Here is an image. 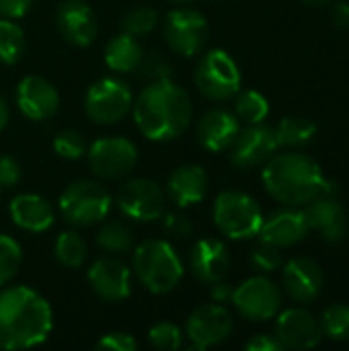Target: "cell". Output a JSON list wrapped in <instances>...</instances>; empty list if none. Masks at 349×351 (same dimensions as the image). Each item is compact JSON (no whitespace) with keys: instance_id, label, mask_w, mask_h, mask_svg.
Listing matches in <instances>:
<instances>
[{"instance_id":"cell-1","label":"cell","mask_w":349,"mask_h":351,"mask_svg":"<svg viewBox=\"0 0 349 351\" xmlns=\"http://www.w3.org/2000/svg\"><path fill=\"white\" fill-rule=\"evenodd\" d=\"M53 329L47 300L27 288L10 286L0 292V350H29L43 343Z\"/></svg>"},{"instance_id":"cell-2","label":"cell","mask_w":349,"mask_h":351,"mask_svg":"<svg viewBox=\"0 0 349 351\" xmlns=\"http://www.w3.org/2000/svg\"><path fill=\"white\" fill-rule=\"evenodd\" d=\"M193 115L189 95L171 78L152 80L134 103V121L140 134L152 142L179 138Z\"/></svg>"},{"instance_id":"cell-3","label":"cell","mask_w":349,"mask_h":351,"mask_svg":"<svg viewBox=\"0 0 349 351\" xmlns=\"http://www.w3.org/2000/svg\"><path fill=\"white\" fill-rule=\"evenodd\" d=\"M265 191L286 206H304L321 195H333L335 185L317 160L300 152L274 154L261 173Z\"/></svg>"},{"instance_id":"cell-4","label":"cell","mask_w":349,"mask_h":351,"mask_svg":"<svg viewBox=\"0 0 349 351\" xmlns=\"http://www.w3.org/2000/svg\"><path fill=\"white\" fill-rule=\"evenodd\" d=\"M134 274L148 292L167 294L181 282L183 263L171 243L150 239L134 251Z\"/></svg>"},{"instance_id":"cell-5","label":"cell","mask_w":349,"mask_h":351,"mask_svg":"<svg viewBox=\"0 0 349 351\" xmlns=\"http://www.w3.org/2000/svg\"><path fill=\"white\" fill-rule=\"evenodd\" d=\"M214 224L224 237L245 241L259 234L263 214L251 195L241 191H222L214 202Z\"/></svg>"},{"instance_id":"cell-6","label":"cell","mask_w":349,"mask_h":351,"mask_svg":"<svg viewBox=\"0 0 349 351\" xmlns=\"http://www.w3.org/2000/svg\"><path fill=\"white\" fill-rule=\"evenodd\" d=\"M60 214L72 226L101 224L111 210L109 191L95 181H74L60 195Z\"/></svg>"},{"instance_id":"cell-7","label":"cell","mask_w":349,"mask_h":351,"mask_svg":"<svg viewBox=\"0 0 349 351\" xmlns=\"http://www.w3.org/2000/svg\"><path fill=\"white\" fill-rule=\"evenodd\" d=\"M193 80L197 90L210 101H228L241 90V70L224 49L204 53L195 66Z\"/></svg>"},{"instance_id":"cell-8","label":"cell","mask_w":349,"mask_h":351,"mask_svg":"<svg viewBox=\"0 0 349 351\" xmlns=\"http://www.w3.org/2000/svg\"><path fill=\"white\" fill-rule=\"evenodd\" d=\"M134 103L132 88L128 82L115 76H105L91 84L84 97V113L91 121L101 125H111L121 121Z\"/></svg>"},{"instance_id":"cell-9","label":"cell","mask_w":349,"mask_h":351,"mask_svg":"<svg viewBox=\"0 0 349 351\" xmlns=\"http://www.w3.org/2000/svg\"><path fill=\"white\" fill-rule=\"evenodd\" d=\"M91 171L101 179H117L128 175L138 162V148L121 136L99 138L86 148Z\"/></svg>"},{"instance_id":"cell-10","label":"cell","mask_w":349,"mask_h":351,"mask_svg":"<svg viewBox=\"0 0 349 351\" xmlns=\"http://www.w3.org/2000/svg\"><path fill=\"white\" fill-rule=\"evenodd\" d=\"M210 35L206 16L193 8H173L165 16V39L179 56H195L204 49Z\"/></svg>"},{"instance_id":"cell-11","label":"cell","mask_w":349,"mask_h":351,"mask_svg":"<svg viewBox=\"0 0 349 351\" xmlns=\"http://www.w3.org/2000/svg\"><path fill=\"white\" fill-rule=\"evenodd\" d=\"M232 304L249 321H267L278 315L282 306V292L269 278L255 276L234 288Z\"/></svg>"},{"instance_id":"cell-12","label":"cell","mask_w":349,"mask_h":351,"mask_svg":"<svg viewBox=\"0 0 349 351\" xmlns=\"http://www.w3.org/2000/svg\"><path fill=\"white\" fill-rule=\"evenodd\" d=\"M117 208L134 222H152L165 214V191L150 179H132L117 191Z\"/></svg>"},{"instance_id":"cell-13","label":"cell","mask_w":349,"mask_h":351,"mask_svg":"<svg viewBox=\"0 0 349 351\" xmlns=\"http://www.w3.org/2000/svg\"><path fill=\"white\" fill-rule=\"evenodd\" d=\"M187 337L191 350L204 351L226 341L232 333V317L224 304H204L191 313L187 319Z\"/></svg>"},{"instance_id":"cell-14","label":"cell","mask_w":349,"mask_h":351,"mask_svg":"<svg viewBox=\"0 0 349 351\" xmlns=\"http://www.w3.org/2000/svg\"><path fill=\"white\" fill-rule=\"evenodd\" d=\"M278 148L280 144L276 140L274 128L253 123L247 130L239 132L237 140L230 146V160L239 169H253L265 165Z\"/></svg>"},{"instance_id":"cell-15","label":"cell","mask_w":349,"mask_h":351,"mask_svg":"<svg viewBox=\"0 0 349 351\" xmlns=\"http://www.w3.org/2000/svg\"><path fill=\"white\" fill-rule=\"evenodd\" d=\"M60 35L76 47H86L97 39L99 23L95 10L84 0H62L56 10Z\"/></svg>"},{"instance_id":"cell-16","label":"cell","mask_w":349,"mask_h":351,"mask_svg":"<svg viewBox=\"0 0 349 351\" xmlns=\"http://www.w3.org/2000/svg\"><path fill=\"white\" fill-rule=\"evenodd\" d=\"M276 337L284 350H313L323 339V327L304 308H288L278 317Z\"/></svg>"},{"instance_id":"cell-17","label":"cell","mask_w":349,"mask_h":351,"mask_svg":"<svg viewBox=\"0 0 349 351\" xmlns=\"http://www.w3.org/2000/svg\"><path fill=\"white\" fill-rule=\"evenodd\" d=\"M16 105L27 119L45 121L58 113L60 95L43 76H25L16 86Z\"/></svg>"},{"instance_id":"cell-18","label":"cell","mask_w":349,"mask_h":351,"mask_svg":"<svg viewBox=\"0 0 349 351\" xmlns=\"http://www.w3.org/2000/svg\"><path fill=\"white\" fill-rule=\"evenodd\" d=\"M93 292L107 302H121L132 294V274L125 263L115 257H103L88 269Z\"/></svg>"},{"instance_id":"cell-19","label":"cell","mask_w":349,"mask_h":351,"mask_svg":"<svg viewBox=\"0 0 349 351\" xmlns=\"http://www.w3.org/2000/svg\"><path fill=\"white\" fill-rule=\"evenodd\" d=\"M309 230H315L321 234L327 243H339L344 241L348 232V214L344 206L333 199L331 195H321L306 204V210H302Z\"/></svg>"},{"instance_id":"cell-20","label":"cell","mask_w":349,"mask_h":351,"mask_svg":"<svg viewBox=\"0 0 349 351\" xmlns=\"http://www.w3.org/2000/svg\"><path fill=\"white\" fill-rule=\"evenodd\" d=\"M189 269L195 280L208 286L224 280L230 269V255L226 245L212 237L200 239L189 253Z\"/></svg>"},{"instance_id":"cell-21","label":"cell","mask_w":349,"mask_h":351,"mask_svg":"<svg viewBox=\"0 0 349 351\" xmlns=\"http://www.w3.org/2000/svg\"><path fill=\"white\" fill-rule=\"evenodd\" d=\"M323 284V269L309 257H296L284 265V286L296 302H313L321 294Z\"/></svg>"},{"instance_id":"cell-22","label":"cell","mask_w":349,"mask_h":351,"mask_svg":"<svg viewBox=\"0 0 349 351\" xmlns=\"http://www.w3.org/2000/svg\"><path fill=\"white\" fill-rule=\"evenodd\" d=\"M309 234V226L302 210H282L272 214L259 228L261 243L274 245L278 249L294 247Z\"/></svg>"},{"instance_id":"cell-23","label":"cell","mask_w":349,"mask_h":351,"mask_svg":"<svg viewBox=\"0 0 349 351\" xmlns=\"http://www.w3.org/2000/svg\"><path fill=\"white\" fill-rule=\"evenodd\" d=\"M239 132V117L226 109H212L197 123V140L210 152L228 150L237 140Z\"/></svg>"},{"instance_id":"cell-24","label":"cell","mask_w":349,"mask_h":351,"mask_svg":"<svg viewBox=\"0 0 349 351\" xmlns=\"http://www.w3.org/2000/svg\"><path fill=\"white\" fill-rule=\"evenodd\" d=\"M8 214L14 226L27 232H45L56 220L51 204L37 193H19L16 197H12Z\"/></svg>"},{"instance_id":"cell-25","label":"cell","mask_w":349,"mask_h":351,"mask_svg":"<svg viewBox=\"0 0 349 351\" xmlns=\"http://www.w3.org/2000/svg\"><path fill=\"white\" fill-rule=\"evenodd\" d=\"M208 175L200 165H183L169 175L167 193L177 208L200 204L208 193Z\"/></svg>"},{"instance_id":"cell-26","label":"cell","mask_w":349,"mask_h":351,"mask_svg":"<svg viewBox=\"0 0 349 351\" xmlns=\"http://www.w3.org/2000/svg\"><path fill=\"white\" fill-rule=\"evenodd\" d=\"M144 60V49L136 37L121 33L115 35L105 47V64L113 72H134Z\"/></svg>"},{"instance_id":"cell-27","label":"cell","mask_w":349,"mask_h":351,"mask_svg":"<svg viewBox=\"0 0 349 351\" xmlns=\"http://www.w3.org/2000/svg\"><path fill=\"white\" fill-rule=\"evenodd\" d=\"M274 132H276V140H278L280 146H290V148H294V146H304V144H309V142L317 136L319 128H317V123H315L313 119H309V117H284V119L276 125Z\"/></svg>"},{"instance_id":"cell-28","label":"cell","mask_w":349,"mask_h":351,"mask_svg":"<svg viewBox=\"0 0 349 351\" xmlns=\"http://www.w3.org/2000/svg\"><path fill=\"white\" fill-rule=\"evenodd\" d=\"M97 245L107 253H128L134 247V232L121 220L103 222L97 232Z\"/></svg>"},{"instance_id":"cell-29","label":"cell","mask_w":349,"mask_h":351,"mask_svg":"<svg viewBox=\"0 0 349 351\" xmlns=\"http://www.w3.org/2000/svg\"><path fill=\"white\" fill-rule=\"evenodd\" d=\"M53 255L60 265L68 269H78L86 261V243L78 232L66 230L56 239Z\"/></svg>"},{"instance_id":"cell-30","label":"cell","mask_w":349,"mask_h":351,"mask_svg":"<svg viewBox=\"0 0 349 351\" xmlns=\"http://www.w3.org/2000/svg\"><path fill=\"white\" fill-rule=\"evenodd\" d=\"M25 53V33L23 29L10 21L0 19V64L12 66Z\"/></svg>"},{"instance_id":"cell-31","label":"cell","mask_w":349,"mask_h":351,"mask_svg":"<svg viewBox=\"0 0 349 351\" xmlns=\"http://www.w3.org/2000/svg\"><path fill=\"white\" fill-rule=\"evenodd\" d=\"M237 103H234V115L243 121H247L249 125L253 123H263L265 117L269 115V101L259 93V90H239L237 95Z\"/></svg>"},{"instance_id":"cell-32","label":"cell","mask_w":349,"mask_h":351,"mask_svg":"<svg viewBox=\"0 0 349 351\" xmlns=\"http://www.w3.org/2000/svg\"><path fill=\"white\" fill-rule=\"evenodd\" d=\"M323 333L333 341H348L349 339V306L348 304H331L321 319Z\"/></svg>"},{"instance_id":"cell-33","label":"cell","mask_w":349,"mask_h":351,"mask_svg":"<svg viewBox=\"0 0 349 351\" xmlns=\"http://www.w3.org/2000/svg\"><path fill=\"white\" fill-rule=\"evenodd\" d=\"M21 261V245L8 234H0V288L6 286L19 274Z\"/></svg>"},{"instance_id":"cell-34","label":"cell","mask_w":349,"mask_h":351,"mask_svg":"<svg viewBox=\"0 0 349 351\" xmlns=\"http://www.w3.org/2000/svg\"><path fill=\"white\" fill-rule=\"evenodd\" d=\"M156 23H158V12L154 8L138 6V8H132L123 14L121 31L132 35V37H140V35L150 33L156 27Z\"/></svg>"},{"instance_id":"cell-35","label":"cell","mask_w":349,"mask_h":351,"mask_svg":"<svg viewBox=\"0 0 349 351\" xmlns=\"http://www.w3.org/2000/svg\"><path fill=\"white\" fill-rule=\"evenodd\" d=\"M86 140L78 130H62L53 138V150L60 158L78 160L86 154Z\"/></svg>"},{"instance_id":"cell-36","label":"cell","mask_w":349,"mask_h":351,"mask_svg":"<svg viewBox=\"0 0 349 351\" xmlns=\"http://www.w3.org/2000/svg\"><path fill=\"white\" fill-rule=\"evenodd\" d=\"M148 341L154 350L175 351L183 346V333L175 323L163 321L150 327L148 331Z\"/></svg>"},{"instance_id":"cell-37","label":"cell","mask_w":349,"mask_h":351,"mask_svg":"<svg viewBox=\"0 0 349 351\" xmlns=\"http://www.w3.org/2000/svg\"><path fill=\"white\" fill-rule=\"evenodd\" d=\"M282 253L278 247L261 243L253 253H251V265L261 271V274H274L276 269L282 267Z\"/></svg>"},{"instance_id":"cell-38","label":"cell","mask_w":349,"mask_h":351,"mask_svg":"<svg viewBox=\"0 0 349 351\" xmlns=\"http://www.w3.org/2000/svg\"><path fill=\"white\" fill-rule=\"evenodd\" d=\"M160 218H163V230L169 237H173V239H187V237H191L193 226H191V220L185 214H181V212H167Z\"/></svg>"},{"instance_id":"cell-39","label":"cell","mask_w":349,"mask_h":351,"mask_svg":"<svg viewBox=\"0 0 349 351\" xmlns=\"http://www.w3.org/2000/svg\"><path fill=\"white\" fill-rule=\"evenodd\" d=\"M138 343L130 333H107L103 339H99L97 350L105 351H136Z\"/></svg>"},{"instance_id":"cell-40","label":"cell","mask_w":349,"mask_h":351,"mask_svg":"<svg viewBox=\"0 0 349 351\" xmlns=\"http://www.w3.org/2000/svg\"><path fill=\"white\" fill-rule=\"evenodd\" d=\"M21 181V165L4 154L0 156V187H14Z\"/></svg>"},{"instance_id":"cell-41","label":"cell","mask_w":349,"mask_h":351,"mask_svg":"<svg viewBox=\"0 0 349 351\" xmlns=\"http://www.w3.org/2000/svg\"><path fill=\"white\" fill-rule=\"evenodd\" d=\"M33 6V0H0V19H23Z\"/></svg>"},{"instance_id":"cell-42","label":"cell","mask_w":349,"mask_h":351,"mask_svg":"<svg viewBox=\"0 0 349 351\" xmlns=\"http://www.w3.org/2000/svg\"><path fill=\"white\" fill-rule=\"evenodd\" d=\"M140 68L144 70V76H152V80L169 78V72H171V66L165 64V62H163L160 58H156V56L150 58V60H146V56H144Z\"/></svg>"},{"instance_id":"cell-43","label":"cell","mask_w":349,"mask_h":351,"mask_svg":"<svg viewBox=\"0 0 349 351\" xmlns=\"http://www.w3.org/2000/svg\"><path fill=\"white\" fill-rule=\"evenodd\" d=\"M245 350L247 351H282V343L278 341V337L276 335H265V333H261V335H255L253 339H249L247 343H245Z\"/></svg>"},{"instance_id":"cell-44","label":"cell","mask_w":349,"mask_h":351,"mask_svg":"<svg viewBox=\"0 0 349 351\" xmlns=\"http://www.w3.org/2000/svg\"><path fill=\"white\" fill-rule=\"evenodd\" d=\"M232 294H234V288L224 280L210 284V296H212V302H216V304L232 302Z\"/></svg>"},{"instance_id":"cell-45","label":"cell","mask_w":349,"mask_h":351,"mask_svg":"<svg viewBox=\"0 0 349 351\" xmlns=\"http://www.w3.org/2000/svg\"><path fill=\"white\" fill-rule=\"evenodd\" d=\"M331 21L337 29H349V2H335L331 10Z\"/></svg>"},{"instance_id":"cell-46","label":"cell","mask_w":349,"mask_h":351,"mask_svg":"<svg viewBox=\"0 0 349 351\" xmlns=\"http://www.w3.org/2000/svg\"><path fill=\"white\" fill-rule=\"evenodd\" d=\"M8 117H10L8 105H6V101L0 97V130H4V128H6V123H8Z\"/></svg>"},{"instance_id":"cell-47","label":"cell","mask_w":349,"mask_h":351,"mask_svg":"<svg viewBox=\"0 0 349 351\" xmlns=\"http://www.w3.org/2000/svg\"><path fill=\"white\" fill-rule=\"evenodd\" d=\"M302 2L309 6H327V4H333L335 0H302Z\"/></svg>"},{"instance_id":"cell-48","label":"cell","mask_w":349,"mask_h":351,"mask_svg":"<svg viewBox=\"0 0 349 351\" xmlns=\"http://www.w3.org/2000/svg\"><path fill=\"white\" fill-rule=\"evenodd\" d=\"M169 2H175V4H187V2H193V0H169Z\"/></svg>"}]
</instances>
